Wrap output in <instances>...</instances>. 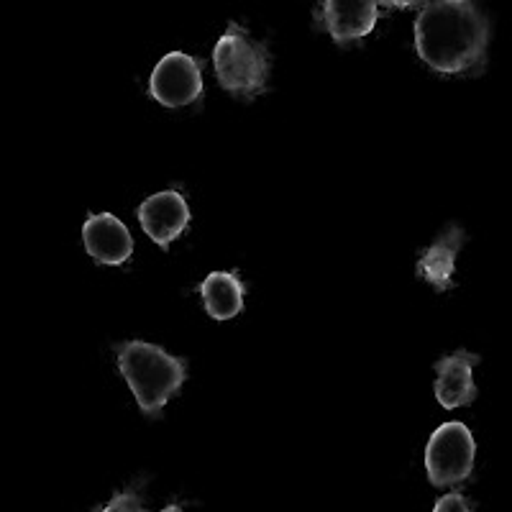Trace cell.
<instances>
[{
	"instance_id": "5b68a950",
	"label": "cell",
	"mask_w": 512,
	"mask_h": 512,
	"mask_svg": "<svg viewBox=\"0 0 512 512\" xmlns=\"http://www.w3.org/2000/svg\"><path fill=\"white\" fill-rule=\"evenodd\" d=\"M149 95L164 108H185L203 95V70L195 57L185 52H169L149 77Z\"/></svg>"
},
{
	"instance_id": "4fadbf2b",
	"label": "cell",
	"mask_w": 512,
	"mask_h": 512,
	"mask_svg": "<svg viewBox=\"0 0 512 512\" xmlns=\"http://www.w3.org/2000/svg\"><path fill=\"white\" fill-rule=\"evenodd\" d=\"M472 510V502L466 500L461 492H448L441 500L436 502V512H469Z\"/></svg>"
},
{
	"instance_id": "277c9868",
	"label": "cell",
	"mask_w": 512,
	"mask_h": 512,
	"mask_svg": "<svg viewBox=\"0 0 512 512\" xmlns=\"http://www.w3.org/2000/svg\"><path fill=\"white\" fill-rule=\"evenodd\" d=\"M477 441L459 420L438 425L425 446V472L436 487H456L472 477Z\"/></svg>"
},
{
	"instance_id": "6da1fadb",
	"label": "cell",
	"mask_w": 512,
	"mask_h": 512,
	"mask_svg": "<svg viewBox=\"0 0 512 512\" xmlns=\"http://www.w3.org/2000/svg\"><path fill=\"white\" fill-rule=\"evenodd\" d=\"M489 21L477 0H428L415 18V52L441 75H466L487 59Z\"/></svg>"
},
{
	"instance_id": "9c48e42d",
	"label": "cell",
	"mask_w": 512,
	"mask_h": 512,
	"mask_svg": "<svg viewBox=\"0 0 512 512\" xmlns=\"http://www.w3.org/2000/svg\"><path fill=\"white\" fill-rule=\"evenodd\" d=\"M82 244L105 267H121L134 254V236L113 213H93L82 226Z\"/></svg>"
},
{
	"instance_id": "ba28073f",
	"label": "cell",
	"mask_w": 512,
	"mask_h": 512,
	"mask_svg": "<svg viewBox=\"0 0 512 512\" xmlns=\"http://www.w3.org/2000/svg\"><path fill=\"white\" fill-rule=\"evenodd\" d=\"M318 18L333 41L351 44L374 31L379 18V0H323Z\"/></svg>"
},
{
	"instance_id": "7a4b0ae2",
	"label": "cell",
	"mask_w": 512,
	"mask_h": 512,
	"mask_svg": "<svg viewBox=\"0 0 512 512\" xmlns=\"http://www.w3.org/2000/svg\"><path fill=\"white\" fill-rule=\"evenodd\" d=\"M118 372L134 392L144 415H159L167 402L182 390L187 364L149 341H126L118 346Z\"/></svg>"
},
{
	"instance_id": "5bb4252c",
	"label": "cell",
	"mask_w": 512,
	"mask_h": 512,
	"mask_svg": "<svg viewBox=\"0 0 512 512\" xmlns=\"http://www.w3.org/2000/svg\"><path fill=\"white\" fill-rule=\"evenodd\" d=\"M379 3L387 8H415V6H423L425 0H379Z\"/></svg>"
},
{
	"instance_id": "8fae6325",
	"label": "cell",
	"mask_w": 512,
	"mask_h": 512,
	"mask_svg": "<svg viewBox=\"0 0 512 512\" xmlns=\"http://www.w3.org/2000/svg\"><path fill=\"white\" fill-rule=\"evenodd\" d=\"M210 318L231 320L244 310V282L239 272H210L198 285Z\"/></svg>"
},
{
	"instance_id": "8992f818",
	"label": "cell",
	"mask_w": 512,
	"mask_h": 512,
	"mask_svg": "<svg viewBox=\"0 0 512 512\" xmlns=\"http://www.w3.org/2000/svg\"><path fill=\"white\" fill-rule=\"evenodd\" d=\"M141 228L157 246L167 249L172 241H177L190 226V205L180 190L154 192L136 210Z\"/></svg>"
},
{
	"instance_id": "7c38bea8",
	"label": "cell",
	"mask_w": 512,
	"mask_h": 512,
	"mask_svg": "<svg viewBox=\"0 0 512 512\" xmlns=\"http://www.w3.org/2000/svg\"><path fill=\"white\" fill-rule=\"evenodd\" d=\"M103 510L105 512L108 510L111 512H141L144 510V502H141V497L136 489H123V492H118L111 502H105Z\"/></svg>"
},
{
	"instance_id": "52a82bcc",
	"label": "cell",
	"mask_w": 512,
	"mask_h": 512,
	"mask_svg": "<svg viewBox=\"0 0 512 512\" xmlns=\"http://www.w3.org/2000/svg\"><path fill=\"white\" fill-rule=\"evenodd\" d=\"M479 364V356L472 351H454L436 361V400L443 410H459L472 405L477 400V382H474V369Z\"/></svg>"
},
{
	"instance_id": "3957f363",
	"label": "cell",
	"mask_w": 512,
	"mask_h": 512,
	"mask_svg": "<svg viewBox=\"0 0 512 512\" xmlns=\"http://www.w3.org/2000/svg\"><path fill=\"white\" fill-rule=\"evenodd\" d=\"M213 70L223 90L236 98L254 100L267 93L272 54L267 44L256 41L244 26L228 24L213 49Z\"/></svg>"
},
{
	"instance_id": "30bf717a",
	"label": "cell",
	"mask_w": 512,
	"mask_h": 512,
	"mask_svg": "<svg viewBox=\"0 0 512 512\" xmlns=\"http://www.w3.org/2000/svg\"><path fill=\"white\" fill-rule=\"evenodd\" d=\"M466 233L459 223L443 228L428 249L420 254L418 259V274L438 292H446L454 287L456 274V259H459L461 249H464Z\"/></svg>"
}]
</instances>
